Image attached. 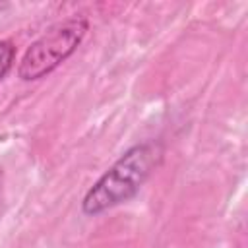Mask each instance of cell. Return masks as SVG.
I'll list each match as a JSON object with an SVG mask.
<instances>
[{
	"instance_id": "cell-1",
	"label": "cell",
	"mask_w": 248,
	"mask_h": 248,
	"mask_svg": "<svg viewBox=\"0 0 248 248\" xmlns=\"http://www.w3.org/2000/svg\"><path fill=\"white\" fill-rule=\"evenodd\" d=\"M163 159V147L157 141H143L130 147L103 176L87 190L81 202L85 215H99L122 202H128L151 176Z\"/></svg>"
},
{
	"instance_id": "cell-2",
	"label": "cell",
	"mask_w": 248,
	"mask_h": 248,
	"mask_svg": "<svg viewBox=\"0 0 248 248\" xmlns=\"http://www.w3.org/2000/svg\"><path fill=\"white\" fill-rule=\"evenodd\" d=\"M89 29L85 16L76 14L54 25H50L19 60L17 76L23 81H35L56 70L66 58H70Z\"/></svg>"
},
{
	"instance_id": "cell-3",
	"label": "cell",
	"mask_w": 248,
	"mask_h": 248,
	"mask_svg": "<svg viewBox=\"0 0 248 248\" xmlns=\"http://www.w3.org/2000/svg\"><path fill=\"white\" fill-rule=\"evenodd\" d=\"M16 60V46L12 41H0V81L12 70Z\"/></svg>"
}]
</instances>
